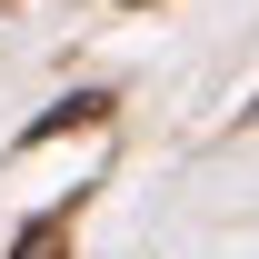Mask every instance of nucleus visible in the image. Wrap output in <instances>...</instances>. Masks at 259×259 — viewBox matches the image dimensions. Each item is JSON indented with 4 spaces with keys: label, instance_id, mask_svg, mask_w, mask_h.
Listing matches in <instances>:
<instances>
[{
    "label": "nucleus",
    "instance_id": "f257e3e1",
    "mask_svg": "<svg viewBox=\"0 0 259 259\" xmlns=\"http://www.w3.org/2000/svg\"><path fill=\"white\" fill-rule=\"evenodd\" d=\"M70 220H80V199H70V209H40V220L10 239V259H70Z\"/></svg>",
    "mask_w": 259,
    "mask_h": 259
}]
</instances>
